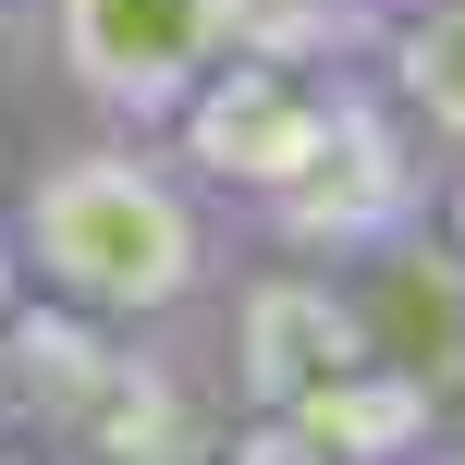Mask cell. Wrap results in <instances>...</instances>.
<instances>
[{
  "instance_id": "cell-10",
  "label": "cell",
  "mask_w": 465,
  "mask_h": 465,
  "mask_svg": "<svg viewBox=\"0 0 465 465\" xmlns=\"http://www.w3.org/2000/svg\"><path fill=\"white\" fill-rule=\"evenodd\" d=\"M392 13H417V0H392Z\"/></svg>"
},
{
  "instance_id": "cell-2",
  "label": "cell",
  "mask_w": 465,
  "mask_h": 465,
  "mask_svg": "<svg viewBox=\"0 0 465 465\" xmlns=\"http://www.w3.org/2000/svg\"><path fill=\"white\" fill-rule=\"evenodd\" d=\"M380 355H392L380 294L355 270H331V257H282V245H245L232 282L209 294V319H196V368L221 392V441L245 417H282V404L380 368Z\"/></svg>"
},
{
  "instance_id": "cell-4",
  "label": "cell",
  "mask_w": 465,
  "mask_h": 465,
  "mask_svg": "<svg viewBox=\"0 0 465 465\" xmlns=\"http://www.w3.org/2000/svg\"><path fill=\"white\" fill-rule=\"evenodd\" d=\"M429 429H441V380H429L417 355H380V368L282 404V417H245L221 453H417Z\"/></svg>"
},
{
  "instance_id": "cell-6",
  "label": "cell",
  "mask_w": 465,
  "mask_h": 465,
  "mask_svg": "<svg viewBox=\"0 0 465 465\" xmlns=\"http://www.w3.org/2000/svg\"><path fill=\"white\" fill-rule=\"evenodd\" d=\"M392 25V0H257V37L282 49H368Z\"/></svg>"
},
{
  "instance_id": "cell-3",
  "label": "cell",
  "mask_w": 465,
  "mask_h": 465,
  "mask_svg": "<svg viewBox=\"0 0 465 465\" xmlns=\"http://www.w3.org/2000/svg\"><path fill=\"white\" fill-rule=\"evenodd\" d=\"M257 37V0H37V74L74 123L172 135L196 86Z\"/></svg>"
},
{
  "instance_id": "cell-8",
  "label": "cell",
  "mask_w": 465,
  "mask_h": 465,
  "mask_svg": "<svg viewBox=\"0 0 465 465\" xmlns=\"http://www.w3.org/2000/svg\"><path fill=\"white\" fill-rule=\"evenodd\" d=\"M13 319H25V257H13V221H0V343H13Z\"/></svg>"
},
{
  "instance_id": "cell-7",
  "label": "cell",
  "mask_w": 465,
  "mask_h": 465,
  "mask_svg": "<svg viewBox=\"0 0 465 465\" xmlns=\"http://www.w3.org/2000/svg\"><path fill=\"white\" fill-rule=\"evenodd\" d=\"M37 74V0H0V86Z\"/></svg>"
},
{
  "instance_id": "cell-5",
  "label": "cell",
  "mask_w": 465,
  "mask_h": 465,
  "mask_svg": "<svg viewBox=\"0 0 465 465\" xmlns=\"http://www.w3.org/2000/svg\"><path fill=\"white\" fill-rule=\"evenodd\" d=\"M368 74L392 86V111L417 123V147L465 184V0H417L368 37Z\"/></svg>"
},
{
  "instance_id": "cell-9",
  "label": "cell",
  "mask_w": 465,
  "mask_h": 465,
  "mask_svg": "<svg viewBox=\"0 0 465 465\" xmlns=\"http://www.w3.org/2000/svg\"><path fill=\"white\" fill-rule=\"evenodd\" d=\"M429 221H441L453 245H465V184H453V172H441V209H429Z\"/></svg>"
},
{
  "instance_id": "cell-1",
  "label": "cell",
  "mask_w": 465,
  "mask_h": 465,
  "mask_svg": "<svg viewBox=\"0 0 465 465\" xmlns=\"http://www.w3.org/2000/svg\"><path fill=\"white\" fill-rule=\"evenodd\" d=\"M0 221H13V257L49 306H86L111 331H184V343L245 257V221L172 160V135H135V123L49 135L13 172Z\"/></svg>"
}]
</instances>
